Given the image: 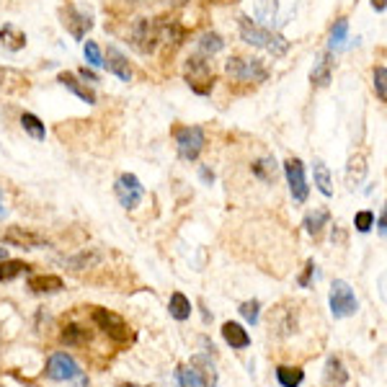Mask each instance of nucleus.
I'll return each mask as SVG.
<instances>
[{
    "label": "nucleus",
    "instance_id": "f257e3e1",
    "mask_svg": "<svg viewBox=\"0 0 387 387\" xmlns=\"http://www.w3.org/2000/svg\"><path fill=\"white\" fill-rule=\"evenodd\" d=\"M238 26H240V39H243L245 44H251V47H256V49H264V52H269V55H274V57L287 55L289 41L279 34V31L261 26V24H256L251 16H240Z\"/></svg>",
    "mask_w": 387,
    "mask_h": 387
},
{
    "label": "nucleus",
    "instance_id": "f03ea898",
    "mask_svg": "<svg viewBox=\"0 0 387 387\" xmlns=\"http://www.w3.org/2000/svg\"><path fill=\"white\" fill-rule=\"evenodd\" d=\"M91 320L98 326V331L106 333V336H109L114 344H119V346H129V344L135 341V333H132L127 320H124L122 315L106 310V307H91Z\"/></svg>",
    "mask_w": 387,
    "mask_h": 387
},
{
    "label": "nucleus",
    "instance_id": "7ed1b4c3",
    "mask_svg": "<svg viewBox=\"0 0 387 387\" xmlns=\"http://www.w3.org/2000/svg\"><path fill=\"white\" fill-rule=\"evenodd\" d=\"M184 78L189 83V88L197 96H210L215 88V70L207 55H191L184 65Z\"/></svg>",
    "mask_w": 387,
    "mask_h": 387
},
{
    "label": "nucleus",
    "instance_id": "20e7f679",
    "mask_svg": "<svg viewBox=\"0 0 387 387\" xmlns=\"http://www.w3.org/2000/svg\"><path fill=\"white\" fill-rule=\"evenodd\" d=\"M297 0H253V16L264 21L266 29L284 26L287 19L294 14Z\"/></svg>",
    "mask_w": 387,
    "mask_h": 387
},
{
    "label": "nucleus",
    "instance_id": "39448f33",
    "mask_svg": "<svg viewBox=\"0 0 387 387\" xmlns=\"http://www.w3.org/2000/svg\"><path fill=\"white\" fill-rule=\"evenodd\" d=\"M225 70L232 81L240 83H264L269 81V68L256 57H230L225 62Z\"/></svg>",
    "mask_w": 387,
    "mask_h": 387
},
{
    "label": "nucleus",
    "instance_id": "423d86ee",
    "mask_svg": "<svg viewBox=\"0 0 387 387\" xmlns=\"http://www.w3.org/2000/svg\"><path fill=\"white\" fill-rule=\"evenodd\" d=\"M160 19H140L132 26V34H129V41L132 47L140 52V55H153L160 44Z\"/></svg>",
    "mask_w": 387,
    "mask_h": 387
},
{
    "label": "nucleus",
    "instance_id": "0eeeda50",
    "mask_svg": "<svg viewBox=\"0 0 387 387\" xmlns=\"http://www.w3.org/2000/svg\"><path fill=\"white\" fill-rule=\"evenodd\" d=\"M204 145H207V137H204V129L197 127V124H191V127H181L176 132V150L178 155L194 163L199 155H202Z\"/></svg>",
    "mask_w": 387,
    "mask_h": 387
},
{
    "label": "nucleus",
    "instance_id": "6e6552de",
    "mask_svg": "<svg viewBox=\"0 0 387 387\" xmlns=\"http://www.w3.org/2000/svg\"><path fill=\"white\" fill-rule=\"evenodd\" d=\"M269 331L274 339H287L297 333V310L292 302H282L269 313Z\"/></svg>",
    "mask_w": 387,
    "mask_h": 387
},
{
    "label": "nucleus",
    "instance_id": "1a4fd4ad",
    "mask_svg": "<svg viewBox=\"0 0 387 387\" xmlns=\"http://www.w3.org/2000/svg\"><path fill=\"white\" fill-rule=\"evenodd\" d=\"M359 310V302H356V294H354L351 287L344 282V279H336L331 284V313L333 318H349Z\"/></svg>",
    "mask_w": 387,
    "mask_h": 387
},
{
    "label": "nucleus",
    "instance_id": "9d476101",
    "mask_svg": "<svg viewBox=\"0 0 387 387\" xmlns=\"http://www.w3.org/2000/svg\"><path fill=\"white\" fill-rule=\"evenodd\" d=\"M114 194L124 210H135L145 197V186L140 184V178H137L135 173H122V176L116 178Z\"/></svg>",
    "mask_w": 387,
    "mask_h": 387
},
{
    "label": "nucleus",
    "instance_id": "9b49d317",
    "mask_svg": "<svg viewBox=\"0 0 387 387\" xmlns=\"http://www.w3.org/2000/svg\"><path fill=\"white\" fill-rule=\"evenodd\" d=\"M47 377L55 382H70V380H81V367H78V361L65 351H57L52 354L47 359Z\"/></svg>",
    "mask_w": 387,
    "mask_h": 387
},
{
    "label": "nucleus",
    "instance_id": "f8f14e48",
    "mask_svg": "<svg viewBox=\"0 0 387 387\" xmlns=\"http://www.w3.org/2000/svg\"><path fill=\"white\" fill-rule=\"evenodd\" d=\"M284 173H287V184H289V191H292V199L294 202H305L307 194H310V186H307V178H305V165L299 158H289L284 163Z\"/></svg>",
    "mask_w": 387,
    "mask_h": 387
},
{
    "label": "nucleus",
    "instance_id": "ddd939ff",
    "mask_svg": "<svg viewBox=\"0 0 387 387\" xmlns=\"http://www.w3.org/2000/svg\"><path fill=\"white\" fill-rule=\"evenodd\" d=\"M3 240L8 245H16V248H24V251H36V248H49V240L44 235L34 230H26V227H8L3 232Z\"/></svg>",
    "mask_w": 387,
    "mask_h": 387
},
{
    "label": "nucleus",
    "instance_id": "4468645a",
    "mask_svg": "<svg viewBox=\"0 0 387 387\" xmlns=\"http://www.w3.org/2000/svg\"><path fill=\"white\" fill-rule=\"evenodd\" d=\"M189 367L194 369V374H197V380L202 387H217V367H215L212 356L197 354V356H191Z\"/></svg>",
    "mask_w": 387,
    "mask_h": 387
},
{
    "label": "nucleus",
    "instance_id": "2eb2a0df",
    "mask_svg": "<svg viewBox=\"0 0 387 387\" xmlns=\"http://www.w3.org/2000/svg\"><path fill=\"white\" fill-rule=\"evenodd\" d=\"M62 24H65V29H68L70 34L75 36V39L81 41L86 39V34L91 31V26H93V21H91V16L81 14V11H75L73 6H68L65 11H62Z\"/></svg>",
    "mask_w": 387,
    "mask_h": 387
},
{
    "label": "nucleus",
    "instance_id": "dca6fc26",
    "mask_svg": "<svg viewBox=\"0 0 387 387\" xmlns=\"http://www.w3.org/2000/svg\"><path fill=\"white\" fill-rule=\"evenodd\" d=\"M57 83H62V86H65V88H68L70 93L78 96L81 101L96 103V91L91 88L88 83H83L75 73H60V75H57Z\"/></svg>",
    "mask_w": 387,
    "mask_h": 387
},
{
    "label": "nucleus",
    "instance_id": "f3484780",
    "mask_svg": "<svg viewBox=\"0 0 387 387\" xmlns=\"http://www.w3.org/2000/svg\"><path fill=\"white\" fill-rule=\"evenodd\" d=\"M103 65H106V68H109V73H114L119 81H124V83L132 81V68H129V60L116 47L106 49V60H103Z\"/></svg>",
    "mask_w": 387,
    "mask_h": 387
},
{
    "label": "nucleus",
    "instance_id": "a211bd4d",
    "mask_svg": "<svg viewBox=\"0 0 387 387\" xmlns=\"http://www.w3.org/2000/svg\"><path fill=\"white\" fill-rule=\"evenodd\" d=\"M333 68H336V62H333V52H326V55L315 62L313 73H310V83H313L315 88H326L328 83H331Z\"/></svg>",
    "mask_w": 387,
    "mask_h": 387
},
{
    "label": "nucleus",
    "instance_id": "6ab92c4d",
    "mask_svg": "<svg viewBox=\"0 0 387 387\" xmlns=\"http://www.w3.org/2000/svg\"><path fill=\"white\" fill-rule=\"evenodd\" d=\"M222 339L227 341V346H232V349L251 346V336H248V331H245L240 323H232V320L222 326Z\"/></svg>",
    "mask_w": 387,
    "mask_h": 387
},
{
    "label": "nucleus",
    "instance_id": "aec40b11",
    "mask_svg": "<svg viewBox=\"0 0 387 387\" xmlns=\"http://www.w3.org/2000/svg\"><path fill=\"white\" fill-rule=\"evenodd\" d=\"M29 289L36 294H55L62 289V279L55 274H36L29 279Z\"/></svg>",
    "mask_w": 387,
    "mask_h": 387
},
{
    "label": "nucleus",
    "instance_id": "412c9836",
    "mask_svg": "<svg viewBox=\"0 0 387 387\" xmlns=\"http://www.w3.org/2000/svg\"><path fill=\"white\" fill-rule=\"evenodd\" d=\"M323 380H326L328 387H344L349 382V372L339 356H331V359L326 361V374H323Z\"/></svg>",
    "mask_w": 387,
    "mask_h": 387
},
{
    "label": "nucleus",
    "instance_id": "4be33fe9",
    "mask_svg": "<svg viewBox=\"0 0 387 387\" xmlns=\"http://www.w3.org/2000/svg\"><path fill=\"white\" fill-rule=\"evenodd\" d=\"M328 222H331V212L323 210V207H318V210L307 212L305 220H302V227H305L313 238H320V235H323V227H326Z\"/></svg>",
    "mask_w": 387,
    "mask_h": 387
},
{
    "label": "nucleus",
    "instance_id": "5701e85b",
    "mask_svg": "<svg viewBox=\"0 0 387 387\" xmlns=\"http://www.w3.org/2000/svg\"><path fill=\"white\" fill-rule=\"evenodd\" d=\"M364 176H367V158L361 155H351V160H349L346 165V186L349 189H356V186L364 181Z\"/></svg>",
    "mask_w": 387,
    "mask_h": 387
},
{
    "label": "nucleus",
    "instance_id": "b1692460",
    "mask_svg": "<svg viewBox=\"0 0 387 387\" xmlns=\"http://www.w3.org/2000/svg\"><path fill=\"white\" fill-rule=\"evenodd\" d=\"M0 41L11 52H19V49L26 47V34L19 26H14V24H6V26H0Z\"/></svg>",
    "mask_w": 387,
    "mask_h": 387
},
{
    "label": "nucleus",
    "instance_id": "393cba45",
    "mask_svg": "<svg viewBox=\"0 0 387 387\" xmlns=\"http://www.w3.org/2000/svg\"><path fill=\"white\" fill-rule=\"evenodd\" d=\"M60 339L62 344H68V346H86L91 341V331H86V328L78 326V323H68V326H62Z\"/></svg>",
    "mask_w": 387,
    "mask_h": 387
},
{
    "label": "nucleus",
    "instance_id": "a878e982",
    "mask_svg": "<svg viewBox=\"0 0 387 387\" xmlns=\"http://www.w3.org/2000/svg\"><path fill=\"white\" fill-rule=\"evenodd\" d=\"M168 310H170V318H173V320H189L191 318L189 297H186V294H181V292H173V294H170Z\"/></svg>",
    "mask_w": 387,
    "mask_h": 387
},
{
    "label": "nucleus",
    "instance_id": "bb28decb",
    "mask_svg": "<svg viewBox=\"0 0 387 387\" xmlns=\"http://www.w3.org/2000/svg\"><path fill=\"white\" fill-rule=\"evenodd\" d=\"M313 173H315V186L323 197H333V181H331V170L323 160H315L313 163Z\"/></svg>",
    "mask_w": 387,
    "mask_h": 387
},
{
    "label": "nucleus",
    "instance_id": "cd10ccee",
    "mask_svg": "<svg viewBox=\"0 0 387 387\" xmlns=\"http://www.w3.org/2000/svg\"><path fill=\"white\" fill-rule=\"evenodd\" d=\"M253 168V176H258L264 184H274L277 181V160L274 158H261V160H256V163L251 165Z\"/></svg>",
    "mask_w": 387,
    "mask_h": 387
},
{
    "label": "nucleus",
    "instance_id": "c85d7f7f",
    "mask_svg": "<svg viewBox=\"0 0 387 387\" xmlns=\"http://www.w3.org/2000/svg\"><path fill=\"white\" fill-rule=\"evenodd\" d=\"M21 127L29 137H34L36 143H41L47 137V127L41 124V119L36 114H21Z\"/></svg>",
    "mask_w": 387,
    "mask_h": 387
},
{
    "label": "nucleus",
    "instance_id": "c756f323",
    "mask_svg": "<svg viewBox=\"0 0 387 387\" xmlns=\"http://www.w3.org/2000/svg\"><path fill=\"white\" fill-rule=\"evenodd\" d=\"M197 47H199V55L212 57V55H217V52H222L225 41H222V36L215 34V31H207V34L199 36V44H197Z\"/></svg>",
    "mask_w": 387,
    "mask_h": 387
},
{
    "label": "nucleus",
    "instance_id": "7c9ffc66",
    "mask_svg": "<svg viewBox=\"0 0 387 387\" xmlns=\"http://www.w3.org/2000/svg\"><path fill=\"white\" fill-rule=\"evenodd\" d=\"M277 380L282 387H299L305 380V372L299 367H277Z\"/></svg>",
    "mask_w": 387,
    "mask_h": 387
},
{
    "label": "nucleus",
    "instance_id": "2f4dec72",
    "mask_svg": "<svg viewBox=\"0 0 387 387\" xmlns=\"http://www.w3.org/2000/svg\"><path fill=\"white\" fill-rule=\"evenodd\" d=\"M24 272H29V266L24 261H11V258L0 261V282H11V279L21 277Z\"/></svg>",
    "mask_w": 387,
    "mask_h": 387
},
{
    "label": "nucleus",
    "instance_id": "473e14b6",
    "mask_svg": "<svg viewBox=\"0 0 387 387\" xmlns=\"http://www.w3.org/2000/svg\"><path fill=\"white\" fill-rule=\"evenodd\" d=\"M346 36H349V21L339 19L336 21V26L331 29V49L344 47V44H346Z\"/></svg>",
    "mask_w": 387,
    "mask_h": 387
},
{
    "label": "nucleus",
    "instance_id": "72a5a7b5",
    "mask_svg": "<svg viewBox=\"0 0 387 387\" xmlns=\"http://www.w3.org/2000/svg\"><path fill=\"white\" fill-rule=\"evenodd\" d=\"M374 91H377V98L385 101L387 98V68L385 65L374 68Z\"/></svg>",
    "mask_w": 387,
    "mask_h": 387
},
{
    "label": "nucleus",
    "instance_id": "f704fd0d",
    "mask_svg": "<svg viewBox=\"0 0 387 387\" xmlns=\"http://www.w3.org/2000/svg\"><path fill=\"white\" fill-rule=\"evenodd\" d=\"M176 382L181 387H202V385H199V380H197V374H194V369L184 367V364L176 369Z\"/></svg>",
    "mask_w": 387,
    "mask_h": 387
},
{
    "label": "nucleus",
    "instance_id": "c9c22d12",
    "mask_svg": "<svg viewBox=\"0 0 387 387\" xmlns=\"http://www.w3.org/2000/svg\"><path fill=\"white\" fill-rule=\"evenodd\" d=\"M258 310H261V302H258V299H245L243 305H240V315H243L251 326L258 323Z\"/></svg>",
    "mask_w": 387,
    "mask_h": 387
},
{
    "label": "nucleus",
    "instance_id": "e433bc0d",
    "mask_svg": "<svg viewBox=\"0 0 387 387\" xmlns=\"http://www.w3.org/2000/svg\"><path fill=\"white\" fill-rule=\"evenodd\" d=\"M83 52H86V60L93 65V68H103V57H101V49H98V44L96 41H86V47H83Z\"/></svg>",
    "mask_w": 387,
    "mask_h": 387
},
{
    "label": "nucleus",
    "instance_id": "4c0bfd02",
    "mask_svg": "<svg viewBox=\"0 0 387 387\" xmlns=\"http://www.w3.org/2000/svg\"><path fill=\"white\" fill-rule=\"evenodd\" d=\"M372 225H374V215L369 210L364 212H356V217H354V227L359 232H369L372 230Z\"/></svg>",
    "mask_w": 387,
    "mask_h": 387
},
{
    "label": "nucleus",
    "instance_id": "58836bf2",
    "mask_svg": "<svg viewBox=\"0 0 387 387\" xmlns=\"http://www.w3.org/2000/svg\"><path fill=\"white\" fill-rule=\"evenodd\" d=\"M98 258H101L98 253H91V256H88V251H86V253H81L78 258H70L68 264L75 266V269H88L91 264H98Z\"/></svg>",
    "mask_w": 387,
    "mask_h": 387
},
{
    "label": "nucleus",
    "instance_id": "ea45409f",
    "mask_svg": "<svg viewBox=\"0 0 387 387\" xmlns=\"http://www.w3.org/2000/svg\"><path fill=\"white\" fill-rule=\"evenodd\" d=\"M313 272H315V261H307L305 274L299 277V287H307V284H310V277H313Z\"/></svg>",
    "mask_w": 387,
    "mask_h": 387
},
{
    "label": "nucleus",
    "instance_id": "a19ab883",
    "mask_svg": "<svg viewBox=\"0 0 387 387\" xmlns=\"http://www.w3.org/2000/svg\"><path fill=\"white\" fill-rule=\"evenodd\" d=\"M78 75H81V78H83V81H86V83H88V81H91V83H98V75H96V73H91L88 68H83Z\"/></svg>",
    "mask_w": 387,
    "mask_h": 387
},
{
    "label": "nucleus",
    "instance_id": "79ce46f5",
    "mask_svg": "<svg viewBox=\"0 0 387 387\" xmlns=\"http://www.w3.org/2000/svg\"><path fill=\"white\" fill-rule=\"evenodd\" d=\"M372 8L377 11V14H385L387 3H385V0H372Z\"/></svg>",
    "mask_w": 387,
    "mask_h": 387
},
{
    "label": "nucleus",
    "instance_id": "37998d69",
    "mask_svg": "<svg viewBox=\"0 0 387 387\" xmlns=\"http://www.w3.org/2000/svg\"><path fill=\"white\" fill-rule=\"evenodd\" d=\"M385 225H387V217H385V212H380V235H382V238H385V230H387Z\"/></svg>",
    "mask_w": 387,
    "mask_h": 387
},
{
    "label": "nucleus",
    "instance_id": "c03bdc74",
    "mask_svg": "<svg viewBox=\"0 0 387 387\" xmlns=\"http://www.w3.org/2000/svg\"><path fill=\"white\" fill-rule=\"evenodd\" d=\"M202 178L207 181V184H212V181H215V176H212V173H210L207 168H202Z\"/></svg>",
    "mask_w": 387,
    "mask_h": 387
},
{
    "label": "nucleus",
    "instance_id": "a18cd8bd",
    "mask_svg": "<svg viewBox=\"0 0 387 387\" xmlns=\"http://www.w3.org/2000/svg\"><path fill=\"white\" fill-rule=\"evenodd\" d=\"M212 3H217V6H230V3H240V0H212Z\"/></svg>",
    "mask_w": 387,
    "mask_h": 387
},
{
    "label": "nucleus",
    "instance_id": "49530a36",
    "mask_svg": "<svg viewBox=\"0 0 387 387\" xmlns=\"http://www.w3.org/2000/svg\"><path fill=\"white\" fill-rule=\"evenodd\" d=\"M0 217H6V202H3V197H0Z\"/></svg>",
    "mask_w": 387,
    "mask_h": 387
},
{
    "label": "nucleus",
    "instance_id": "de8ad7c7",
    "mask_svg": "<svg viewBox=\"0 0 387 387\" xmlns=\"http://www.w3.org/2000/svg\"><path fill=\"white\" fill-rule=\"evenodd\" d=\"M3 258H8V248H0V261H3Z\"/></svg>",
    "mask_w": 387,
    "mask_h": 387
},
{
    "label": "nucleus",
    "instance_id": "09e8293b",
    "mask_svg": "<svg viewBox=\"0 0 387 387\" xmlns=\"http://www.w3.org/2000/svg\"><path fill=\"white\" fill-rule=\"evenodd\" d=\"M119 387H140V385H132V382H122Z\"/></svg>",
    "mask_w": 387,
    "mask_h": 387
}]
</instances>
